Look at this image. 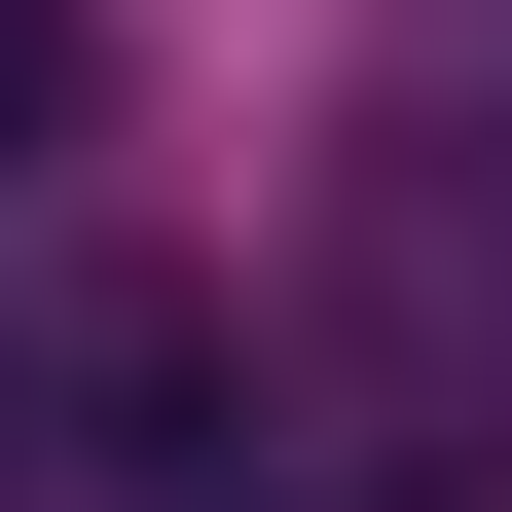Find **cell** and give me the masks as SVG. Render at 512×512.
Wrapping results in <instances>:
<instances>
[{
	"mask_svg": "<svg viewBox=\"0 0 512 512\" xmlns=\"http://www.w3.org/2000/svg\"><path fill=\"white\" fill-rule=\"evenodd\" d=\"M0 110H37V0H0Z\"/></svg>",
	"mask_w": 512,
	"mask_h": 512,
	"instance_id": "obj_1",
	"label": "cell"
}]
</instances>
